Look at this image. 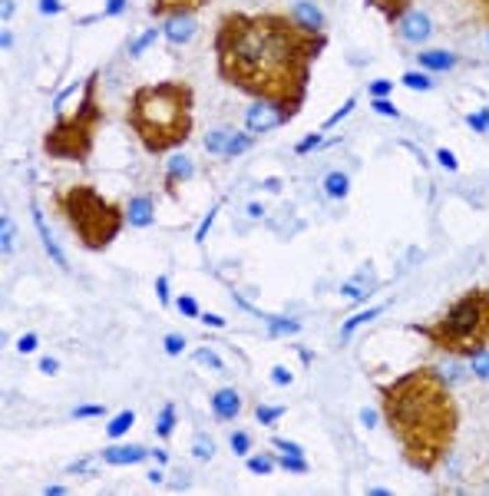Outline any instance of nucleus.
I'll return each mask as SVG.
<instances>
[{
  "label": "nucleus",
  "mask_w": 489,
  "mask_h": 496,
  "mask_svg": "<svg viewBox=\"0 0 489 496\" xmlns=\"http://www.w3.org/2000/svg\"><path fill=\"white\" fill-rule=\"evenodd\" d=\"M327 37L291 13H222L215 27V66L222 83L251 100L275 103L291 116L308 100L311 66Z\"/></svg>",
  "instance_id": "1"
},
{
  "label": "nucleus",
  "mask_w": 489,
  "mask_h": 496,
  "mask_svg": "<svg viewBox=\"0 0 489 496\" xmlns=\"http://www.w3.org/2000/svg\"><path fill=\"white\" fill-rule=\"evenodd\" d=\"M380 417L400 446V457L420 473H437L460 433V404L437 368H416L384 384Z\"/></svg>",
  "instance_id": "2"
},
{
  "label": "nucleus",
  "mask_w": 489,
  "mask_h": 496,
  "mask_svg": "<svg viewBox=\"0 0 489 496\" xmlns=\"http://www.w3.org/2000/svg\"><path fill=\"white\" fill-rule=\"evenodd\" d=\"M126 123L146 153H172L186 146L195 129V89L186 80H159L133 89L126 103Z\"/></svg>",
  "instance_id": "3"
},
{
  "label": "nucleus",
  "mask_w": 489,
  "mask_h": 496,
  "mask_svg": "<svg viewBox=\"0 0 489 496\" xmlns=\"http://www.w3.org/2000/svg\"><path fill=\"white\" fill-rule=\"evenodd\" d=\"M50 199L57 216L70 225L76 242L83 245L86 252H106L119 239V232L129 225L126 205L106 199L96 186H86V182L53 189Z\"/></svg>",
  "instance_id": "4"
},
{
  "label": "nucleus",
  "mask_w": 489,
  "mask_h": 496,
  "mask_svg": "<svg viewBox=\"0 0 489 496\" xmlns=\"http://www.w3.org/2000/svg\"><path fill=\"white\" fill-rule=\"evenodd\" d=\"M437 351L450 357H473L489 351V288H469L430 324H416Z\"/></svg>",
  "instance_id": "5"
},
{
  "label": "nucleus",
  "mask_w": 489,
  "mask_h": 496,
  "mask_svg": "<svg viewBox=\"0 0 489 496\" xmlns=\"http://www.w3.org/2000/svg\"><path fill=\"white\" fill-rule=\"evenodd\" d=\"M103 129V106H100V73L93 70L83 80V93L73 113L60 116L47 133H43V156L60 159V163L83 165L93 156L96 136Z\"/></svg>",
  "instance_id": "6"
},
{
  "label": "nucleus",
  "mask_w": 489,
  "mask_h": 496,
  "mask_svg": "<svg viewBox=\"0 0 489 496\" xmlns=\"http://www.w3.org/2000/svg\"><path fill=\"white\" fill-rule=\"evenodd\" d=\"M288 119H294L288 110H281L275 103L255 100V106H248V113H245V129L255 136V133H268V129H275V126H285Z\"/></svg>",
  "instance_id": "7"
},
{
  "label": "nucleus",
  "mask_w": 489,
  "mask_h": 496,
  "mask_svg": "<svg viewBox=\"0 0 489 496\" xmlns=\"http://www.w3.org/2000/svg\"><path fill=\"white\" fill-rule=\"evenodd\" d=\"M205 3H212V0H152L149 13L159 17V20H169V17H192V13L202 10Z\"/></svg>",
  "instance_id": "8"
},
{
  "label": "nucleus",
  "mask_w": 489,
  "mask_h": 496,
  "mask_svg": "<svg viewBox=\"0 0 489 496\" xmlns=\"http://www.w3.org/2000/svg\"><path fill=\"white\" fill-rule=\"evenodd\" d=\"M152 450L142 444H119V446H106L103 450V460L106 463H113V467H129V463H139V460H146Z\"/></svg>",
  "instance_id": "9"
},
{
  "label": "nucleus",
  "mask_w": 489,
  "mask_h": 496,
  "mask_svg": "<svg viewBox=\"0 0 489 496\" xmlns=\"http://www.w3.org/2000/svg\"><path fill=\"white\" fill-rule=\"evenodd\" d=\"M430 33H433V24H430L427 13L410 10V13H407V17L400 20V37L407 40V43H423Z\"/></svg>",
  "instance_id": "10"
},
{
  "label": "nucleus",
  "mask_w": 489,
  "mask_h": 496,
  "mask_svg": "<svg viewBox=\"0 0 489 496\" xmlns=\"http://www.w3.org/2000/svg\"><path fill=\"white\" fill-rule=\"evenodd\" d=\"M212 414L218 420H235L241 414V397L235 387H222L212 394Z\"/></svg>",
  "instance_id": "11"
},
{
  "label": "nucleus",
  "mask_w": 489,
  "mask_h": 496,
  "mask_svg": "<svg viewBox=\"0 0 489 496\" xmlns=\"http://www.w3.org/2000/svg\"><path fill=\"white\" fill-rule=\"evenodd\" d=\"M126 218H129V225H136V229H146V225H152L156 209H152L149 195H133V199L126 202Z\"/></svg>",
  "instance_id": "12"
},
{
  "label": "nucleus",
  "mask_w": 489,
  "mask_h": 496,
  "mask_svg": "<svg viewBox=\"0 0 489 496\" xmlns=\"http://www.w3.org/2000/svg\"><path fill=\"white\" fill-rule=\"evenodd\" d=\"M33 225H37V232H40V239H43V248H47V255H50L53 262H57V268H63L66 271V255L60 252V245H57V239H53V232H50V225H47V218H43V212H40L37 205H33Z\"/></svg>",
  "instance_id": "13"
},
{
  "label": "nucleus",
  "mask_w": 489,
  "mask_h": 496,
  "mask_svg": "<svg viewBox=\"0 0 489 496\" xmlns=\"http://www.w3.org/2000/svg\"><path fill=\"white\" fill-rule=\"evenodd\" d=\"M163 33L172 47H182V43H188V40L195 37V24H192V17H169Z\"/></svg>",
  "instance_id": "14"
},
{
  "label": "nucleus",
  "mask_w": 489,
  "mask_h": 496,
  "mask_svg": "<svg viewBox=\"0 0 489 496\" xmlns=\"http://www.w3.org/2000/svg\"><path fill=\"white\" fill-rule=\"evenodd\" d=\"M192 159H186V156H172L169 159V169H165V189H169V195H176L179 182H186V179H192Z\"/></svg>",
  "instance_id": "15"
},
{
  "label": "nucleus",
  "mask_w": 489,
  "mask_h": 496,
  "mask_svg": "<svg viewBox=\"0 0 489 496\" xmlns=\"http://www.w3.org/2000/svg\"><path fill=\"white\" fill-rule=\"evenodd\" d=\"M416 60H420V66H423V70L446 73V70H453V66H456V53H450V50H420V53H416Z\"/></svg>",
  "instance_id": "16"
},
{
  "label": "nucleus",
  "mask_w": 489,
  "mask_h": 496,
  "mask_svg": "<svg viewBox=\"0 0 489 496\" xmlns=\"http://www.w3.org/2000/svg\"><path fill=\"white\" fill-rule=\"evenodd\" d=\"M367 3H370L377 13H384L387 24H400L403 17L410 13V7H414V0H367Z\"/></svg>",
  "instance_id": "17"
},
{
  "label": "nucleus",
  "mask_w": 489,
  "mask_h": 496,
  "mask_svg": "<svg viewBox=\"0 0 489 496\" xmlns=\"http://www.w3.org/2000/svg\"><path fill=\"white\" fill-rule=\"evenodd\" d=\"M291 17H294V20H298L301 27H308V30H321V33H324V13L317 10L311 0H298Z\"/></svg>",
  "instance_id": "18"
},
{
  "label": "nucleus",
  "mask_w": 489,
  "mask_h": 496,
  "mask_svg": "<svg viewBox=\"0 0 489 496\" xmlns=\"http://www.w3.org/2000/svg\"><path fill=\"white\" fill-rule=\"evenodd\" d=\"M324 192L331 195V199H344V195L351 192V176H347V172H327Z\"/></svg>",
  "instance_id": "19"
},
{
  "label": "nucleus",
  "mask_w": 489,
  "mask_h": 496,
  "mask_svg": "<svg viewBox=\"0 0 489 496\" xmlns=\"http://www.w3.org/2000/svg\"><path fill=\"white\" fill-rule=\"evenodd\" d=\"M232 140H235V129H212L209 136H205V149L215 156H225V149L232 146Z\"/></svg>",
  "instance_id": "20"
},
{
  "label": "nucleus",
  "mask_w": 489,
  "mask_h": 496,
  "mask_svg": "<svg viewBox=\"0 0 489 496\" xmlns=\"http://www.w3.org/2000/svg\"><path fill=\"white\" fill-rule=\"evenodd\" d=\"M380 311H384V308H380V305H377V308H367V311H357L354 318H347V321H344V328H340V338L347 341V338H351L354 331L361 328V324H367V321H374L377 315H380Z\"/></svg>",
  "instance_id": "21"
},
{
  "label": "nucleus",
  "mask_w": 489,
  "mask_h": 496,
  "mask_svg": "<svg viewBox=\"0 0 489 496\" xmlns=\"http://www.w3.org/2000/svg\"><path fill=\"white\" fill-rule=\"evenodd\" d=\"M133 423H136V414H133V410H123V414H116V417L106 423V433H110V437H123Z\"/></svg>",
  "instance_id": "22"
},
{
  "label": "nucleus",
  "mask_w": 489,
  "mask_h": 496,
  "mask_svg": "<svg viewBox=\"0 0 489 496\" xmlns=\"http://www.w3.org/2000/svg\"><path fill=\"white\" fill-rule=\"evenodd\" d=\"M301 331V324L291 318H268V334L271 338H285V334H298Z\"/></svg>",
  "instance_id": "23"
},
{
  "label": "nucleus",
  "mask_w": 489,
  "mask_h": 496,
  "mask_svg": "<svg viewBox=\"0 0 489 496\" xmlns=\"http://www.w3.org/2000/svg\"><path fill=\"white\" fill-rule=\"evenodd\" d=\"M403 87H407V89H416V93H430V89H433V80H430L427 73L407 70V73H403Z\"/></svg>",
  "instance_id": "24"
},
{
  "label": "nucleus",
  "mask_w": 489,
  "mask_h": 496,
  "mask_svg": "<svg viewBox=\"0 0 489 496\" xmlns=\"http://www.w3.org/2000/svg\"><path fill=\"white\" fill-rule=\"evenodd\" d=\"M172 427H176V407H172V404H165V407L159 410V420H156V433L165 440V437L172 433Z\"/></svg>",
  "instance_id": "25"
},
{
  "label": "nucleus",
  "mask_w": 489,
  "mask_h": 496,
  "mask_svg": "<svg viewBox=\"0 0 489 496\" xmlns=\"http://www.w3.org/2000/svg\"><path fill=\"white\" fill-rule=\"evenodd\" d=\"M156 37H159V30H152V27L146 30V33H139V37L129 43V57H142V53L152 47V40H156Z\"/></svg>",
  "instance_id": "26"
},
{
  "label": "nucleus",
  "mask_w": 489,
  "mask_h": 496,
  "mask_svg": "<svg viewBox=\"0 0 489 496\" xmlns=\"http://www.w3.org/2000/svg\"><path fill=\"white\" fill-rule=\"evenodd\" d=\"M245 149H251V133H235V140H232V146L225 149L222 159H235V156H241Z\"/></svg>",
  "instance_id": "27"
},
{
  "label": "nucleus",
  "mask_w": 489,
  "mask_h": 496,
  "mask_svg": "<svg viewBox=\"0 0 489 496\" xmlns=\"http://www.w3.org/2000/svg\"><path fill=\"white\" fill-rule=\"evenodd\" d=\"M195 364H205V368H212V370H225V361L215 354V351H209V347L195 351Z\"/></svg>",
  "instance_id": "28"
},
{
  "label": "nucleus",
  "mask_w": 489,
  "mask_h": 496,
  "mask_svg": "<svg viewBox=\"0 0 489 496\" xmlns=\"http://www.w3.org/2000/svg\"><path fill=\"white\" fill-rule=\"evenodd\" d=\"M192 453L199 460H212L215 457V444H212V437H205V433H199L195 437V446H192Z\"/></svg>",
  "instance_id": "29"
},
{
  "label": "nucleus",
  "mask_w": 489,
  "mask_h": 496,
  "mask_svg": "<svg viewBox=\"0 0 489 496\" xmlns=\"http://www.w3.org/2000/svg\"><path fill=\"white\" fill-rule=\"evenodd\" d=\"M278 467H281V470H291V473H308V460H304V457H288V453H281V457H278Z\"/></svg>",
  "instance_id": "30"
},
{
  "label": "nucleus",
  "mask_w": 489,
  "mask_h": 496,
  "mask_svg": "<svg viewBox=\"0 0 489 496\" xmlns=\"http://www.w3.org/2000/svg\"><path fill=\"white\" fill-rule=\"evenodd\" d=\"M232 450L239 453V457H248L251 453V437L245 430H235L232 433Z\"/></svg>",
  "instance_id": "31"
},
{
  "label": "nucleus",
  "mask_w": 489,
  "mask_h": 496,
  "mask_svg": "<svg viewBox=\"0 0 489 496\" xmlns=\"http://www.w3.org/2000/svg\"><path fill=\"white\" fill-rule=\"evenodd\" d=\"M271 446H275L278 453H288V457H304L301 446L294 444V440H285V437H275V440H271Z\"/></svg>",
  "instance_id": "32"
},
{
  "label": "nucleus",
  "mask_w": 489,
  "mask_h": 496,
  "mask_svg": "<svg viewBox=\"0 0 489 496\" xmlns=\"http://www.w3.org/2000/svg\"><path fill=\"white\" fill-rule=\"evenodd\" d=\"M370 110H374V113H380V116H390V119H397V116H400V110H397V106H393L387 96H377V100L370 103Z\"/></svg>",
  "instance_id": "33"
},
{
  "label": "nucleus",
  "mask_w": 489,
  "mask_h": 496,
  "mask_svg": "<svg viewBox=\"0 0 489 496\" xmlns=\"http://www.w3.org/2000/svg\"><path fill=\"white\" fill-rule=\"evenodd\" d=\"M106 414V407L103 404H80V407L73 410V420H86V417H103Z\"/></svg>",
  "instance_id": "34"
},
{
  "label": "nucleus",
  "mask_w": 489,
  "mask_h": 496,
  "mask_svg": "<svg viewBox=\"0 0 489 496\" xmlns=\"http://www.w3.org/2000/svg\"><path fill=\"white\" fill-rule=\"evenodd\" d=\"M0 232H3V239H0V245H3V252L10 255V252H13V222H10V216H3V218H0Z\"/></svg>",
  "instance_id": "35"
},
{
  "label": "nucleus",
  "mask_w": 489,
  "mask_h": 496,
  "mask_svg": "<svg viewBox=\"0 0 489 496\" xmlns=\"http://www.w3.org/2000/svg\"><path fill=\"white\" fill-rule=\"evenodd\" d=\"M163 347H165V354H182V351H186V338H182V334H165Z\"/></svg>",
  "instance_id": "36"
},
{
  "label": "nucleus",
  "mask_w": 489,
  "mask_h": 496,
  "mask_svg": "<svg viewBox=\"0 0 489 496\" xmlns=\"http://www.w3.org/2000/svg\"><path fill=\"white\" fill-rule=\"evenodd\" d=\"M466 123L476 129V133H489V106L486 110H479V113H473V116H466Z\"/></svg>",
  "instance_id": "37"
},
{
  "label": "nucleus",
  "mask_w": 489,
  "mask_h": 496,
  "mask_svg": "<svg viewBox=\"0 0 489 496\" xmlns=\"http://www.w3.org/2000/svg\"><path fill=\"white\" fill-rule=\"evenodd\" d=\"M321 146V133H308L304 140H298V146H294V153L304 156V153H311V149H317Z\"/></svg>",
  "instance_id": "38"
},
{
  "label": "nucleus",
  "mask_w": 489,
  "mask_h": 496,
  "mask_svg": "<svg viewBox=\"0 0 489 496\" xmlns=\"http://www.w3.org/2000/svg\"><path fill=\"white\" fill-rule=\"evenodd\" d=\"M354 106H357V100H354V96H351V100L344 103V106H340L338 113H331V116H327V119H324V129H331V126H338V123H340V119H344V116H347V113H351Z\"/></svg>",
  "instance_id": "39"
},
{
  "label": "nucleus",
  "mask_w": 489,
  "mask_h": 496,
  "mask_svg": "<svg viewBox=\"0 0 489 496\" xmlns=\"http://www.w3.org/2000/svg\"><path fill=\"white\" fill-rule=\"evenodd\" d=\"M285 417V407H258V423H275V420Z\"/></svg>",
  "instance_id": "40"
},
{
  "label": "nucleus",
  "mask_w": 489,
  "mask_h": 496,
  "mask_svg": "<svg viewBox=\"0 0 489 496\" xmlns=\"http://www.w3.org/2000/svg\"><path fill=\"white\" fill-rule=\"evenodd\" d=\"M248 470H251V473H271V470H275V460H268V457H248Z\"/></svg>",
  "instance_id": "41"
},
{
  "label": "nucleus",
  "mask_w": 489,
  "mask_h": 496,
  "mask_svg": "<svg viewBox=\"0 0 489 496\" xmlns=\"http://www.w3.org/2000/svg\"><path fill=\"white\" fill-rule=\"evenodd\" d=\"M176 308L186 315V318H199V305H195V298H188V294H182V298H179Z\"/></svg>",
  "instance_id": "42"
},
{
  "label": "nucleus",
  "mask_w": 489,
  "mask_h": 496,
  "mask_svg": "<svg viewBox=\"0 0 489 496\" xmlns=\"http://www.w3.org/2000/svg\"><path fill=\"white\" fill-rule=\"evenodd\" d=\"M37 344H40V338L33 334V331H27L24 338L17 341V351H20V354H30V351H37Z\"/></svg>",
  "instance_id": "43"
},
{
  "label": "nucleus",
  "mask_w": 489,
  "mask_h": 496,
  "mask_svg": "<svg viewBox=\"0 0 489 496\" xmlns=\"http://www.w3.org/2000/svg\"><path fill=\"white\" fill-rule=\"evenodd\" d=\"M340 294H344V298H357V301H364L370 292H364L357 281H347V285H340Z\"/></svg>",
  "instance_id": "44"
},
{
  "label": "nucleus",
  "mask_w": 489,
  "mask_h": 496,
  "mask_svg": "<svg viewBox=\"0 0 489 496\" xmlns=\"http://www.w3.org/2000/svg\"><path fill=\"white\" fill-rule=\"evenodd\" d=\"M37 10L43 13V17H57V13L63 10V0H37Z\"/></svg>",
  "instance_id": "45"
},
{
  "label": "nucleus",
  "mask_w": 489,
  "mask_h": 496,
  "mask_svg": "<svg viewBox=\"0 0 489 496\" xmlns=\"http://www.w3.org/2000/svg\"><path fill=\"white\" fill-rule=\"evenodd\" d=\"M473 370H476V377H489V351L473 357Z\"/></svg>",
  "instance_id": "46"
},
{
  "label": "nucleus",
  "mask_w": 489,
  "mask_h": 496,
  "mask_svg": "<svg viewBox=\"0 0 489 496\" xmlns=\"http://www.w3.org/2000/svg\"><path fill=\"white\" fill-rule=\"evenodd\" d=\"M156 294H159V305L169 308V278H165V275L156 278Z\"/></svg>",
  "instance_id": "47"
},
{
  "label": "nucleus",
  "mask_w": 489,
  "mask_h": 496,
  "mask_svg": "<svg viewBox=\"0 0 489 496\" xmlns=\"http://www.w3.org/2000/svg\"><path fill=\"white\" fill-rule=\"evenodd\" d=\"M437 163L443 165V169H450V172H456V165H460V163H456V156H453L450 149H437Z\"/></svg>",
  "instance_id": "48"
},
{
  "label": "nucleus",
  "mask_w": 489,
  "mask_h": 496,
  "mask_svg": "<svg viewBox=\"0 0 489 496\" xmlns=\"http://www.w3.org/2000/svg\"><path fill=\"white\" fill-rule=\"evenodd\" d=\"M469 7H473V13H476L483 24H489V0H466Z\"/></svg>",
  "instance_id": "49"
},
{
  "label": "nucleus",
  "mask_w": 489,
  "mask_h": 496,
  "mask_svg": "<svg viewBox=\"0 0 489 496\" xmlns=\"http://www.w3.org/2000/svg\"><path fill=\"white\" fill-rule=\"evenodd\" d=\"M390 89H393V83H390V80H374V83H370V96H390Z\"/></svg>",
  "instance_id": "50"
},
{
  "label": "nucleus",
  "mask_w": 489,
  "mask_h": 496,
  "mask_svg": "<svg viewBox=\"0 0 489 496\" xmlns=\"http://www.w3.org/2000/svg\"><path fill=\"white\" fill-rule=\"evenodd\" d=\"M271 381L281 384V387H288V384H291V370L288 368H275V370H271Z\"/></svg>",
  "instance_id": "51"
},
{
  "label": "nucleus",
  "mask_w": 489,
  "mask_h": 496,
  "mask_svg": "<svg viewBox=\"0 0 489 496\" xmlns=\"http://www.w3.org/2000/svg\"><path fill=\"white\" fill-rule=\"evenodd\" d=\"M126 10V0H106V10H103V17H116V13Z\"/></svg>",
  "instance_id": "52"
},
{
  "label": "nucleus",
  "mask_w": 489,
  "mask_h": 496,
  "mask_svg": "<svg viewBox=\"0 0 489 496\" xmlns=\"http://www.w3.org/2000/svg\"><path fill=\"white\" fill-rule=\"evenodd\" d=\"M215 212H218V209H212V212H209V216H205V222H202L199 225V232H195V239H205V235H209V229H212V222H215Z\"/></svg>",
  "instance_id": "53"
},
{
  "label": "nucleus",
  "mask_w": 489,
  "mask_h": 496,
  "mask_svg": "<svg viewBox=\"0 0 489 496\" xmlns=\"http://www.w3.org/2000/svg\"><path fill=\"white\" fill-rule=\"evenodd\" d=\"M199 321L209 328H225V318H218V315H199Z\"/></svg>",
  "instance_id": "54"
},
{
  "label": "nucleus",
  "mask_w": 489,
  "mask_h": 496,
  "mask_svg": "<svg viewBox=\"0 0 489 496\" xmlns=\"http://www.w3.org/2000/svg\"><path fill=\"white\" fill-rule=\"evenodd\" d=\"M57 368H60L57 357H40V370H43V374H57Z\"/></svg>",
  "instance_id": "55"
},
{
  "label": "nucleus",
  "mask_w": 489,
  "mask_h": 496,
  "mask_svg": "<svg viewBox=\"0 0 489 496\" xmlns=\"http://www.w3.org/2000/svg\"><path fill=\"white\" fill-rule=\"evenodd\" d=\"M264 189H268V192H281V179H275V176L264 179Z\"/></svg>",
  "instance_id": "56"
},
{
  "label": "nucleus",
  "mask_w": 489,
  "mask_h": 496,
  "mask_svg": "<svg viewBox=\"0 0 489 496\" xmlns=\"http://www.w3.org/2000/svg\"><path fill=\"white\" fill-rule=\"evenodd\" d=\"M248 216H251V218H262V216H264V209H262L258 202H251V205H248Z\"/></svg>",
  "instance_id": "57"
},
{
  "label": "nucleus",
  "mask_w": 489,
  "mask_h": 496,
  "mask_svg": "<svg viewBox=\"0 0 489 496\" xmlns=\"http://www.w3.org/2000/svg\"><path fill=\"white\" fill-rule=\"evenodd\" d=\"M13 10H17V3H13V0H3V20H10Z\"/></svg>",
  "instance_id": "58"
},
{
  "label": "nucleus",
  "mask_w": 489,
  "mask_h": 496,
  "mask_svg": "<svg viewBox=\"0 0 489 496\" xmlns=\"http://www.w3.org/2000/svg\"><path fill=\"white\" fill-rule=\"evenodd\" d=\"M374 420H377V414H374V410H364V427H377Z\"/></svg>",
  "instance_id": "59"
},
{
  "label": "nucleus",
  "mask_w": 489,
  "mask_h": 496,
  "mask_svg": "<svg viewBox=\"0 0 489 496\" xmlns=\"http://www.w3.org/2000/svg\"><path fill=\"white\" fill-rule=\"evenodd\" d=\"M149 480H152V483H163L165 473H163V470H149Z\"/></svg>",
  "instance_id": "60"
},
{
  "label": "nucleus",
  "mask_w": 489,
  "mask_h": 496,
  "mask_svg": "<svg viewBox=\"0 0 489 496\" xmlns=\"http://www.w3.org/2000/svg\"><path fill=\"white\" fill-rule=\"evenodd\" d=\"M486 43H489V37H486Z\"/></svg>",
  "instance_id": "61"
}]
</instances>
